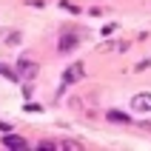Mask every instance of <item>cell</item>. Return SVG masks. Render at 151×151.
<instances>
[{
	"mask_svg": "<svg viewBox=\"0 0 151 151\" xmlns=\"http://www.w3.org/2000/svg\"><path fill=\"white\" fill-rule=\"evenodd\" d=\"M83 71H86V66H83V63H71V66L63 71V83H66V86H71V83H77V80H83Z\"/></svg>",
	"mask_w": 151,
	"mask_h": 151,
	"instance_id": "1",
	"label": "cell"
},
{
	"mask_svg": "<svg viewBox=\"0 0 151 151\" xmlns=\"http://www.w3.org/2000/svg\"><path fill=\"white\" fill-rule=\"evenodd\" d=\"M131 106H134V111H151V94L148 91H140L131 97Z\"/></svg>",
	"mask_w": 151,
	"mask_h": 151,
	"instance_id": "2",
	"label": "cell"
},
{
	"mask_svg": "<svg viewBox=\"0 0 151 151\" xmlns=\"http://www.w3.org/2000/svg\"><path fill=\"white\" fill-rule=\"evenodd\" d=\"M3 145H6L9 151H26V148H29V143H26L23 137H17V134H6Z\"/></svg>",
	"mask_w": 151,
	"mask_h": 151,
	"instance_id": "3",
	"label": "cell"
},
{
	"mask_svg": "<svg viewBox=\"0 0 151 151\" xmlns=\"http://www.w3.org/2000/svg\"><path fill=\"white\" fill-rule=\"evenodd\" d=\"M17 77L34 80V77H37V66H34V63H26V60H20V63H17Z\"/></svg>",
	"mask_w": 151,
	"mask_h": 151,
	"instance_id": "4",
	"label": "cell"
},
{
	"mask_svg": "<svg viewBox=\"0 0 151 151\" xmlns=\"http://www.w3.org/2000/svg\"><path fill=\"white\" fill-rule=\"evenodd\" d=\"M77 46V37L74 34H63V37H60V51H71Z\"/></svg>",
	"mask_w": 151,
	"mask_h": 151,
	"instance_id": "5",
	"label": "cell"
},
{
	"mask_svg": "<svg viewBox=\"0 0 151 151\" xmlns=\"http://www.w3.org/2000/svg\"><path fill=\"white\" fill-rule=\"evenodd\" d=\"M106 117H109L111 123H117V126H126V123H131V120H128L126 114H123V111H109Z\"/></svg>",
	"mask_w": 151,
	"mask_h": 151,
	"instance_id": "6",
	"label": "cell"
},
{
	"mask_svg": "<svg viewBox=\"0 0 151 151\" xmlns=\"http://www.w3.org/2000/svg\"><path fill=\"white\" fill-rule=\"evenodd\" d=\"M60 148H71V151H80L83 145H80V143H74V140H66V143H60Z\"/></svg>",
	"mask_w": 151,
	"mask_h": 151,
	"instance_id": "7",
	"label": "cell"
}]
</instances>
